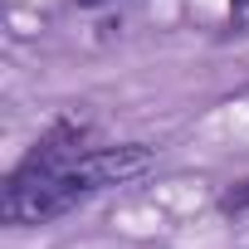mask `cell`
Wrapping results in <instances>:
<instances>
[{
    "mask_svg": "<svg viewBox=\"0 0 249 249\" xmlns=\"http://www.w3.org/2000/svg\"><path fill=\"white\" fill-rule=\"evenodd\" d=\"M157 161V152L147 142H117V147H88L78 161H69L64 171L35 176V181H5L0 196V215L5 225H49L69 210H78L83 200H93L107 186H122L142 176Z\"/></svg>",
    "mask_w": 249,
    "mask_h": 249,
    "instance_id": "obj_1",
    "label": "cell"
},
{
    "mask_svg": "<svg viewBox=\"0 0 249 249\" xmlns=\"http://www.w3.org/2000/svg\"><path fill=\"white\" fill-rule=\"evenodd\" d=\"M93 147V127L78 117H59L49 132H39V142L25 152V161L10 171V181H35V176H49V171H64L69 161H78L83 152Z\"/></svg>",
    "mask_w": 249,
    "mask_h": 249,
    "instance_id": "obj_2",
    "label": "cell"
},
{
    "mask_svg": "<svg viewBox=\"0 0 249 249\" xmlns=\"http://www.w3.org/2000/svg\"><path fill=\"white\" fill-rule=\"evenodd\" d=\"M220 210L225 215H249V181H234L230 191H220Z\"/></svg>",
    "mask_w": 249,
    "mask_h": 249,
    "instance_id": "obj_3",
    "label": "cell"
},
{
    "mask_svg": "<svg viewBox=\"0 0 249 249\" xmlns=\"http://www.w3.org/2000/svg\"><path fill=\"white\" fill-rule=\"evenodd\" d=\"M78 5L83 10H98V5H112V0H78Z\"/></svg>",
    "mask_w": 249,
    "mask_h": 249,
    "instance_id": "obj_4",
    "label": "cell"
},
{
    "mask_svg": "<svg viewBox=\"0 0 249 249\" xmlns=\"http://www.w3.org/2000/svg\"><path fill=\"white\" fill-rule=\"evenodd\" d=\"M230 5H234V10H244V5H249V0H230Z\"/></svg>",
    "mask_w": 249,
    "mask_h": 249,
    "instance_id": "obj_5",
    "label": "cell"
}]
</instances>
